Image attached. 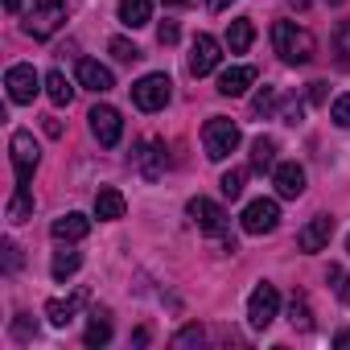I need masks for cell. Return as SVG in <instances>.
<instances>
[{
  "label": "cell",
  "instance_id": "obj_37",
  "mask_svg": "<svg viewBox=\"0 0 350 350\" xmlns=\"http://www.w3.org/2000/svg\"><path fill=\"white\" fill-rule=\"evenodd\" d=\"M5 268H9V272L21 268V247H17V243H5Z\"/></svg>",
  "mask_w": 350,
  "mask_h": 350
},
{
  "label": "cell",
  "instance_id": "obj_31",
  "mask_svg": "<svg viewBox=\"0 0 350 350\" xmlns=\"http://www.w3.org/2000/svg\"><path fill=\"white\" fill-rule=\"evenodd\" d=\"M252 111H256V116H272V111H276V87H264V91L252 99Z\"/></svg>",
  "mask_w": 350,
  "mask_h": 350
},
{
  "label": "cell",
  "instance_id": "obj_17",
  "mask_svg": "<svg viewBox=\"0 0 350 350\" xmlns=\"http://www.w3.org/2000/svg\"><path fill=\"white\" fill-rule=\"evenodd\" d=\"M256 83V66H231V70H223L219 75V95H243L247 87Z\"/></svg>",
  "mask_w": 350,
  "mask_h": 350
},
{
  "label": "cell",
  "instance_id": "obj_6",
  "mask_svg": "<svg viewBox=\"0 0 350 350\" xmlns=\"http://www.w3.org/2000/svg\"><path fill=\"white\" fill-rule=\"evenodd\" d=\"M276 313H280V293H276V284H256V293H252V301H247V321L256 325V329H268L272 321H276Z\"/></svg>",
  "mask_w": 350,
  "mask_h": 350
},
{
  "label": "cell",
  "instance_id": "obj_33",
  "mask_svg": "<svg viewBox=\"0 0 350 350\" xmlns=\"http://www.w3.org/2000/svg\"><path fill=\"white\" fill-rule=\"evenodd\" d=\"M329 120H334L338 128H350V91L334 99V107H329Z\"/></svg>",
  "mask_w": 350,
  "mask_h": 350
},
{
  "label": "cell",
  "instance_id": "obj_10",
  "mask_svg": "<svg viewBox=\"0 0 350 350\" xmlns=\"http://www.w3.org/2000/svg\"><path fill=\"white\" fill-rule=\"evenodd\" d=\"M132 165L140 169V178H144V182H157L161 173H165V165H169V157H165V144H161V140H144V144H136V152H132Z\"/></svg>",
  "mask_w": 350,
  "mask_h": 350
},
{
  "label": "cell",
  "instance_id": "obj_14",
  "mask_svg": "<svg viewBox=\"0 0 350 350\" xmlns=\"http://www.w3.org/2000/svg\"><path fill=\"white\" fill-rule=\"evenodd\" d=\"M329 235H334V219H329V215H313V219L297 231V247H301V252H321V247L329 243Z\"/></svg>",
  "mask_w": 350,
  "mask_h": 350
},
{
  "label": "cell",
  "instance_id": "obj_5",
  "mask_svg": "<svg viewBox=\"0 0 350 350\" xmlns=\"http://www.w3.org/2000/svg\"><path fill=\"white\" fill-rule=\"evenodd\" d=\"M169 95H173L169 75H144L140 83H132V103H136L140 111H161V107L169 103Z\"/></svg>",
  "mask_w": 350,
  "mask_h": 350
},
{
  "label": "cell",
  "instance_id": "obj_26",
  "mask_svg": "<svg viewBox=\"0 0 350 350\" xmlns=\"http://www.w3.org/2000/svg\"><path fill=\"white\" fill-rule=\"evenodd\" d=\"M87 346H107L111 342V321L103 317V313H95L91 317V325H87V338H83Z\"/></svg>",
  "mask_w": 350,
  "mask_h": 350
},
{
  "label": "cell",
  "instance_id": "obj_22",
  "mask_svg": "<svg viewBox=\"0 0 350 350\" xmlns=\"http://www.w3.org/2000/svg\"><path fill=\"white\" fill-rule=\"evenodd\" d=\"M252 42H256V25H252L247 17H239V21L227 25V46H231V54H243Z\"/></svg>",
  "mask_w": 350,
  "mask_h": 350
},
{
  "label": "cell",
  "instance_id": "obj_45",
  "mask_svg": "<svg viewBox=\"0 0 350 350\" xmlns=\"http://www.w3.org/2000/svg\"><path fill=\"white\" fill-rule=\"evenodd\" d=\"M329 5H342V0H329Z\"/></svg>",
  "mask_w": 350,
  "mask_h": 350
},
{
  "label": "cell",
  "instance_id": "obj_46",
  "mask_svg": "<svg viewBox=\"0 0 350 350\" xmlns=\"http://www.w3.org/2000/svg\"><path fill=\"white\" fill-rule=\"evenodd\" d=\"M346 247H350V239H346Z\"/></svg>",
  "mask_w": 350,
  "mask_h": 350
},
{
  "label": "cell",
  "instance_id": "obj_3",
  "mask_svg": "<svg viewBox=\"0 0 350 350\" xmlns=\"http://www.w3.org/2000/svg\"><path fill=\"white\" fill-rule=\"evenodd\" d=\"M239 124H231V120H223V116H215V120H206V128H202V148H206V157L211 161H227L235 148H239Z\"/></svg>",
  "mask_w": 350,
  "mask_h": 350
},
{
  "label": "cell",
  "instance_id": "obj_7",
  "mask_svg": "<svg viewBox=\"0 0 350 350\" xmlns=\"http://www.w3.org/2000/svg\"><path fill=\"white\" fill-rule=\"evenodd\" d=\"M243 231L247 235H268V231H276V223H280V206L272 202V198H256V202H247V211H243Z\"/></svg>",
  "mask_w": 350,
  "mask_h": 350
},
{
  "label": "cell",
  "instance_id": "obj_32",
  "mask_svg": "<svg viewBox=\"0 0 350 350\" xmlns=\"http://www.w3.org/2000/svg\"><path fill=\"white\" fill-rule=\"evenodd\" d=\"M13 338H17V342L38 338V321H29V313H17V317H13Z\"/></svg>",
  "mask_w": 350,
  "mask_h": 350
},
{
  "label": "cell",
  "instance_id": "obj_40",
  "mask_svg": "<svg viewBox=\"0 0 350 350\" xmlns=\"http://www.w3.org/2000/svg\"><path fill=\"white\" fill-rule=\"evenodd\" d=\"M206 5H211V13H223V9L231 5V0H206Z\"/></svg>",
  "mask_w": 350,
  "mask_h": 350
},
{
  "label": "cell",
  "instance_id": "obj_8",
  "mask_svg": "<svg viewBox=\"0 0 350 350\" xmlns=\"http://www.w3.org/2000/svg\"><path fill=\"white\" fill-rule=\"evenodd\" d=\"M5 87H9V99H13V103H33V95H38V87H42V79H38V70H33V66L17 62V66H9V70H5Z\"/></svg>",
  "mask_w": 350,
  "mask_h": 350
},
{
  "label": "cell",
  "instance_id": "obj_42",
  "mask_svg": "<svg viewBox=\"0 0 350 350\" xmlns=\"http://www.w3.org/2000/svg\"><path fill=\"white\" fill-rule=\"evenodd\" d=\"M5 9L9 13H21V0H5Z\"/></svg>",
  "mask_w": 350,
  "mask_h": 350
},
{
  "label": "cell",
  "instance_id": "obj_13",
  "mask_svg": "<svg viewBox=\"0 0 350 350\" xmlns=\"http://www.w3.org/2000/svg\"><path fill=\"white\" fill-rule=\"evenodd\" d=\"M272 186H276L280 198H301L305 194V169L297 161H280L272 169Z\"/></svg>",
  "mask_w": 350,
  "mask_h": 350
},
{
  "label": "cell",
  "instance_id": "obj_28",
  "mask_svg": "<svg viewBox=\"0 0 350 350\" xmlns=\"http://www.w3.org/2000/svg\"><path fill=\"white\" fill-rule=\"evenodd\" d=\"M325 276H329V284H334L338 301H342V305H350V272H346V268H338V264H329V272H325Z\"/></svg>",
  "mask_w": 350,
  "mask_h": 350
},
{
  "label": "cell",
  "instance_id": "obj_35",
  "mask_svg": "<svg viewBox=\"0 0 350 350\" xmlns=\"http://www.w3.org/2000/svg\"><path fill=\"white\" fill-rule=\"evenodd\" d=\"M202 338H206V334H202V325H186L178 338H173V346H202Z\"/></svg>",
  "mask_w": 350,
  "mask_h": 350
},
{
  "label": "cell",
  "instance_id": "obj_30",
  "mask_svg": "<svg viewBox=\"0 0 350 350\" xmlns=\"http://www.w3.org/2000/svg\"><path fill=\"white\" fill-rule=\"evenodd\" d=\"M219 186H223V194H227V198L235 202V198L243 194V169H227V173H223V182H219Z\"/></svg>",
  "mask_w": 350,
  "mask_h": 350
},
{
  "label": "cell",
  "instance_id": "obj_24",
  "mask_svg": "<svg viewBox=\"0 0 350 350\" xmlns=\"http://www.w3.org/2000/svg\"><path fill=\"white\" fill-rule=\"evenodd\" d=\"M29 215H33V194H29V186H17V194L9 202V223H25Z\"/></svg>",
  "mask_w": 350,
  "mask_h": 350
},
{
  "label": "cell",
  "instance_id": "obj_15",
  "mask_svg": "<svg viewBox=\"0 0 350 350\" xmlns=\"http://www.w3.org/2000/svg\"><path fill=\"white\" fill-rule=\"evenodd\" d=\"M87 231H91V219H87V215H79V211H70V215L54 219V227H50V235H54L58 243H79V239H87Z\"/></svg>",
  "mask_w": 350,
  "mask_h": 350
},
{
  "label": "cell",
  "instance_id": "obj_34",
  "mask_svg": "<svg viewBox=\"0 0 350 350\" xmlns=\"http://www.w3.org/2000/svg\"><path fill=\"white\" fill-rule=\"evenodd\" d=\"M334 50L342 54V62H350V21L338 25V33H334Z\"/></svg>",
  "mask_w": 350,
  "mask_h": 350
},
{
  "label": "cell",
  "instance_id": "obj_27",
  "mask_svg": "<svg viewBox=\"0 0 350 350\" xmlns=\"http://www.w3.org/2000/svg\"><path fill=\"white\" fill-rule=\"evenodd\" d=\"M107 50H111V58H116V62H128V66L144 58V54H140V46H132L128 38H111V46H107Z\"/></svg>",
  "mask_w": 350,
  "mask_h": 350
},
{
  "label": "cell",
  "instance_id": "obj_41",
  "mask_svg": "<svg viewBox=\"0 0 350 350\" xmlns=\"http://www.w3.org/2000/svg\"><path fill=\"white\" fill-rule=\"evenodd\" d=\"M334 342H338V346H350V329H342V334H338Z\"/></svg>",
  "mask_w": 350,
  "mask_h": 350
},
{
  "label": "cell",
  "instance_id": "obj_23",
  "mask_svg": "<svg viewBox=\"0 0 350 350\" xmlns=\"http://www.w3.org/2000/svg\"><path fill=\"white\" fill-rule=\"evenodd\" d=\"M46 95H50L58 107H66V103L75 99V87H70V79H66L62 70H50V75H46Z\"/></svg>",
  "mask_w": 350,
  "mask_h": 350
},
{
  "label": "cell",
  "instance_id": "obj_18",
  "mask_svg": "<svg viewBox=\"0 0 350 350\" xmlns=\"http://www.w3.org/2000/svg\"><path fill=\"white\" fill-rule=\"evenodd\" d=\"M83 301H87V293H75V297H54V301L46 305V317H50L54 325H70V321H75V313L83 309Z\"/></svg>",
  "mask_w": 350,
  "mask_h": 350
},
{
  "label": "cell",
  "instance_id": "obj_11",
  "mask_svg": "<svg viewBox=\"0 0 350 350\" xmlns=\"http://www.w3.org/2000/svg\"><path fill=\"white\" fill-rule=\"evenodd\" d=\"M186 211H190V219H194L198 231H206V235H223V231H227V211H223L219 202H211V198H194Z\"/></svg>",
  "mask_w": 350,
  "mask_h": 350
},
{
  "label": "cell",
  "instance_id": "obj_25",
  "mask_svg": "<svg viewBox=\"0 0 350 350\" xmlns=\"http://www.w3.org/2000/svg\"><path fill=\"white\" fill-rule=\"evenodd\" d=\"M79 264H83V256H79V252H58V256H54V264H50V272H54V280H66V276H75V272H79Z\"/></svg>",
  "mask_w": 350,
  "mask_h": 350
},
{
  "label": "cell",
  "instance_id": "obj_9",
  "mask_svg": "<svg viewBox=\"0 0 350 350\" xmlns=\"http://www.w3.org/2000/svg\"><path fill=\"white\" fill-rule=\"evenodd\" d=\"M87 120H91V132H95V140H99L103 148H116V144H120V136H124V120H120V111H116V107L99 103Z\"/></svg>",
  "mask_w": 350,
  "mask_h": 350
},
{
  "label": "cell",
  "instance_id": "obj_20",
  "mask_svg": "<svg viewBox=\"0 0 350 350\" xmlns=\"http://www.w3.org/2000/svg\"><path fill=\"white\" fill-rule=\"evenodd\" d=\"M252 169L256 173H272L276 169V140L272 136H256L252 140Z\"/></svg>",
  "mask_w": 350,
  "mask_h": 350
},
{
  "label": "cell",
  "instance_id": "obj_44",
  "mask_svg": "<svg viewBox=\"0 0 350 350\" xmlns=\"http://www.w3.org/2000/svg\"><path fill=\"white\" fill-rule=\"evenodd\" d=\"M293 5H297V9H305V5H309V0H293Z\"/></svg>",
  "mask_w": 350,
  "mask_h": 350
},
{
  "label": "cell",
  "instance_id": "obj_4",
  "mask_svg": "<svg viewBox=\"0 0 350 350\" xmlns=\"http://www.w3.org/2000/svg\"><path fill=\"white\" fill-rule=\"evenodd\" d=\"M9 152H13V173H17V186H29L33 173H38V161H42V148L33 140V132L17 128L13 140H9Z\"/></svg>",
  "mask_w": 350,
  "mask_h": 350
},
{
  "label": "cell",
  "instance_id": "obj_12",
  "mask_svg": "<svg viewBox=\"0 0 350 350\" xmlns=\"http://www.w3.org/2000/svg\"><path fill=\"white\" fill-rule=\"evenodd\" d=\"M219 42L211 38V33H198L194 38V46H190V75L194 79H202V75H211L215 66H219Z\"/></svg>",
  "mask_w": 350,
  "mask_h": 350
},
{
  "label": "cell",
  "instance_id": "obj_16",
  "mask_svg": "<svg viewBox=\"0 0 350 350\" xmlns=\"http://www.w3.org/2000/svg\"><path fill=\"white\" fill-rule=\"evenodd\" d=\"M79 83H83L87 91H95V95H103V91H111V87H116L111 70H107V66H99L95 58H83V62H79Z\"/></svg>",
  "mask_w": 350,
  "mask_h": 350
},
{
  "label": "cell",
  "instance_id": "obj_2",
  "mask_svg": "<svg viewBox=\"0 0 350 350\" xmlns=\"http://www.w3.org/2000/svg\"><path fill=\"white\" fill-rule=\"evenodd\" d=\"M62 25H66V5L62 0H33L29 13H25V33L38 38V42L54 38Z\"/></svg>",
  "mask_w": 350,
  "mask_h": 350
},
{
  "label": "cell",
  "instance_id": "obj_39",
  "mask_svg": "<svg viewBox=\"0 0 350 350\" xmlns=\"http://www.w3.org/2000/svg\"><path fill=\"white\" fill-rule=\"evenodd\" d=\"M309 103H325V83H309Z\"/></svg>",
  "mask_w": 350,
  "mask_h": 350
},
{
  "label": "cell",
  "instance_id": "obj_19",
  "mask_svg": "<svg viewBox=\"0 0 350 350\" xmlns=\"http://www.w3.org/2000/svg\"><path fill=\"white\" fill-rule=\"evenodd\" d=\"M152 21V0H120V25L140 29Z\"/></svg>",
  "mask_w": 350,
  "mask_h": 350
},
{
  "label": "cell",
  "instance_id": "obj_1",
  "mask_svg": "<svg viewBox=\"0 0 350 350\" xmlns=\"http://www.w3.org/2000/svg\"><path fill=\"white\" fill-rule=\"evenodd\" d=\"M272 46H276V54H280L288 66H305V62L313 58V50H317L313 33L301 29L297 21H276V25H272Z\"/></svg>",
  "mask_w": 350,
  "mask_h": 350
},
{
  "label": "cell",
  "instance_id": "obj_36",
  "mask_svg": "<svg viewBox=\"0 0 350 350\" xmlns=\"http://www.w3.org/2000/svg\"><path fill=\"white\" fill-rule=\"evenodd\" d=\"M157 42H161V46H173V42H178V25H173V21H161Z\"/></svg>",
  "mask_w": 350,
  "mask_h": 350
},
{
  "label": "cell",
  "instance_id": "obj_43",
  "mask_svg": "<svg viewBox=\"0 0 350 350\" xmlns=\"http://www.w3.org/2000/svg\"><path fill=\"white\" fill-rule=\"evenodd\" d=\"M165 5H190V0H165Z\"/></svg>",
  "mask_w": 350,
  "mask_h": 350
},
{
  "label": "cell",
  "instance_id": "obj_21",
  "mask_svg": "<svg viewBox=\"0 0 350 350\" xmlns=\"http://www.w3.org/2000/svg\"><path fill=\"white\" fill-rule=\"evenodd\" d=\"M124 211H128V202H124L120 190H99V194H95V215H99V219L111 223V219H124Z\"/></svg>",
  "mask_w": 350,
  "mask_h": 350
},
{
  "label": "cell",
  "instance_id": "obj_38",
  "mask_svg": "<svg viewBox=\"0 0 350 350\" xmlns=\"http://www.w3.org/2000/svg\"><path fill=\"white\" fill-rule=\"evenodd\" d=\"M280 116H284V124H301V116H305V103H288Z\"/></svg>",
  "mask_w": 350,
  "mask_h": 350
},
{
  "label": "cell",
  "instance_id": "obj_29",
  "mask_svg": "<svg viewBox=\"0 0 350 350\" xmlns=\"http://www.w3.org/2000/svg\"><path fill=\"white\" fill-rule=\"evenodd\" d=\"M288 321H293L297 329H309V325H313V313H309V301H305V297H293V305H288Z\"/></svg>",
  "mask_w": 350,
  "mask_h": 350
}]
</instances>
